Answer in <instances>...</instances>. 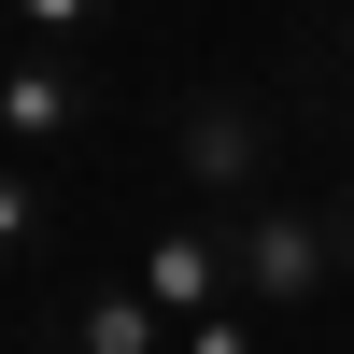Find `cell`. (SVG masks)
I'll list each match as a JSON object with an SVG mask.
<instances>
[{"mask_svg": "<svg viewBox=\"0 0 354 354\" xmlns=\"http://www.w3.org/2000/svg\"><path fill=\"white\" fill-rule=\"evenodd\" d=\"M227 255H241L255 312H312L326 283H354L340 270V213H312V198H241V213H227Z\"/></svg>", "mask_w": 354, "mask_h": 354, "instance_id": "1", "label": "cell"}, {"mask_svg": "<svg viewBox=\"0 0 354 354\" xmlns=\"http://www.w3.org/2000/svg\"><path fill=\"white\" fill-rule=\"evenodd\" d=\"M142 298H156L170 312V326H198V312H227V298H241V255H227V213H213V198H198V213H170L156 227V241H142Z\"/></svg>", "mask_w": 354, "mask_h": 354, "instance_id": "2", "label": "cell"}, {"mask_svg": "<svg viewBox=\"0 0 354 354\" xmlns=\"http://www.w3.org/2000/svg\"><path fill=\"white\" fill-rule=\"evenodd\" d=\"M170 156H185V198H213V213H241V198L270 185V113H255V100H198Z\"/></svg>", "mask_w": 354, "mask_h": 354, "instance_id": "3", "label": "cell"}, {"mask_svg": "<svg viewBox=\"0 0 354 354\" xmlns=\"http://www.w3.org/2000/svg\"><path fill=\"white\" fill-rule=\"evenodd\" d=\"M71 128H85V57L28 43L15 71H0V156H57Z\"/></svg>", "mask_w": 354, "mask_h": 354, "instance_id": "4", "label": "cell"}, {"mask_svg": "<svg viewBox=\"0 0 354 354\" xmlns=\"http://www.w3.org/2000/svg\"><path fill=\"white\" fill-rule=\"evenodd\" d=\"M57 354H170V312L142 298V283H71V326Z\"/></svg>", "mask_w": 354, "mask_h": 354, "instance_id": "5", "label": "cell"}, {"mask_svg": "<svg viewBox=\"0 0 354 354\" xmlns=\"http://www.w3.org/2000/svg\"><path fill=\"white\" fill-rule=\"evenodd\" d=\"M43 241H57V185H43L28 156H0V270H28Z\"/></svg>", "mask_w": 354, "mask_h": 354, "instance_id": "6", "label": "cell"}, {"mask_svg": "<svg viewBox=\"0 0 354 354\" xmlns=\"http://www.w3.org/2000/svg\"><path fill=\"white\" fill-rule=\"evenodd\" d=\"M15 28H28V43H57V57H85V43L113 28V0H15Z\"/></svg>", "mask_w": 354, "mask_h": 354, "instance_id": "7", "label": "cell"}, {"mask_svg": "<svg viewBox=\"0 0 354 354\" xmlns=\"http://www.w3.org/2000/svg\"><path fill=\"white\" fill-rule=\"evenodd\" d=\"M170 354H270V312L227 298V312H198V326H170Z\"/></svg>", "mask_w": 354, "mask_h": 354, "instance_id": "8", "label": "cell"}, {"mask_svg": "<svg viewBox=\"0 0 354 354\" xmlns=\"http://www.w3.org/2000/svg\"><path fill=\"white\" fill-rule=\"evenodd\" d=\"M326 85H340V142H354V43H326Z\"/></svg>", "mask_w": 354, "mask_h": 354, "instance_id": "9", "label": "cell"}, {"mask_svg": "<svg viewBox=\"0 0 354 354\" xmlns=\"http://www.w3.org/2000/svg\"><path fill=\"white\" fill-rule=\"evenodd\" d=\"M312 28H326V43H354V0H312Z\"/></svg>", "mask_w": 354, "mask_h": 354, "instance_id": "10", "label": "cell"}, {"mask_svg": "<svg viewBox=\"0 0 354 354\" xmlns=\"http://www.w3.org/2000/svg\"><path fill=\"white\" fill-rule=\"evenodd\" d=\"M340 270H354V198H340Z\"/></svg>", "mask_w": 354, "mask_h": 354, "instance_id": "11", "label": "cell"}]
</instances>
